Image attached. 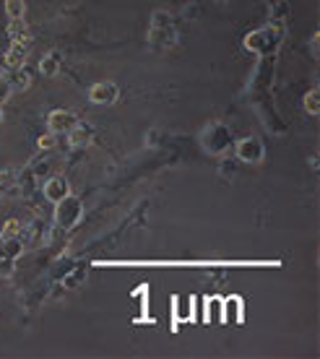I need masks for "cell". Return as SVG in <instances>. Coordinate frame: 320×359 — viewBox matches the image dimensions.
Masks as SVG:
<instances>
[{"instance_id": "8", "label": "cell", "mask_w": 320, "mask_h": 359, "mask_svg": "<svg viewBox=\"0 0 320 359\" xmlns=\"http://www.w3.org/2000/svg\"><path fill=\"white\" fill-rule=\"evenodd\" d=\"M208 130H211V133H216V138H213V141H206V144H204L208 151H222V149H227V146H229V130H227L224 126H208Z\"/></svg>"}, {"instance_id": "10", "label": "cell", "mask_w": 320, "mask_h": 359, "mask_svg": "<svg viewBox=\"0 0 320 359\" xmlns=\"http://www.w3.org/2000/svg\"><path fill=\"white\" fill-rule=\"evenodd\" d=\"M6 63H8V68H24V63H27V47L21 45V42H13L11 53L6 55Z\"/></svg>"}, {"instance_id": "17", "label": "cell", "mask_w": 320, "mask_h": 359, "mask_svg": "<svg viewBox=\"0 0 320 359\" xmlns=\"http://www.w3.org/2000/svg\"><path fill=\"white\" fill-rule=\"evenodd\" d=\"M16 182V172L13 170H0V188H8Z\"/></svg>"}, {"instance_id": "2", "label": "cell", "mask_w": 320, "mask_h": 359, "mask_svg": "<svg viewBox=\"0 0 320 359\" xmlns=\"http://www.w3.org/2000/svg\"><path fill=\"white\" fill-rule=\"evenodd\" d=\"M263 156H266V149H263L258 138H242V141H237V159L240 162L258 164L263 162Z\"/></svg>"}, {"instance_id": "3", "label": "cell", "mask_w": 320, "mask_h": 359, "mask_svg": "<svg viewBox=\"0 0 320 359\" xmlns=\"http://www.w3.org/2000/svg\"><path fill=\"white\" fill-rule=\"evenodd\" d=\"M79 126V120L68 112V109H55L47 115V130L55 135H62V133H71L73 128Z\"/></svg>"}, {"instance_id": "9", "label": "cell", "mask_w": 320, "mask_h": 359, "mask_svg": "<svg viewBox=\"0 0 320 359\" xmlns=\"http://www.w3.org/2000/svg\"><path fill=\"white\" fill-rule=\"evenodd\" d=\"M58 71H60V55L58 53H50L39 60V73H42V76L53 79V76H58Z\"/></svg>"}, {"instance_id": "19", "label": "cell", "mask_w": 320, "mask_h": 359, "mask_svg": "<svg viewBox=\"0 0 320 359\" xmlns=\"http://www.w3.org/2000/svg\"><path fill=\"white\" fill-rule=\"evenodd\" d=\"M47 172H50V162H39V164H34V175L36 177H47Z\"/></svg>"}, {"instance_id": "7", "label": "cell", "mask_w": 320, "mask_h": 359, "mask_svg": "<svg viewBox=\"0 0 320 359\" xmlns=\"http://www.w3.org/2000/svg\"><path fill=\"white\" fill-rule=\"evenodd\" d=\"M172 318L178 323H187L196 318V299H180L175 297V305H172Z\"/></svg>"}, {"instance_id": "20", "label": "cell", "mask_w": 320, "mask_h": 359, "mask_svg": "<svg viewBox=\"0 0 320 359\" xmlns=\"http://www.w3.org/2000/svg\"><path fill=\"white\" fill-rule=\"evenodd\" d=\"M8 71V63H6V55H0V76H6Z\"/></svg>"}, {"instance_id": "1", "label": "cell", "mask_w": 320, "mask_h": 359, "mask_svg": "<svg viewBox=\"0 0 320 359\" xmlns=\"http://www.w3.org/2000/svg\"><path fill=\"white\" fill-rule=\"evenodd\" d=\"M81 216H84V206H81L79 198L73 196H65L62 201H58L55 203V222H58V226H76L81 222Z\"/></svg>"}, {"instance_id": "16", "label": "cell", "mask_w": 320, "mask_h": 359, "mask_svg": "<svg viewBox=\"0 0 320 359\" xmlns=\"http://www.w3.org/2000/svg\"><path fill=\"white\" fill-rule=\"evenodd\" d=\"M11 36H13V42H21L27 36V27L21 21H11Z\"/></svg>"}, {"instance_id": "15", "label": "cell", "mask_w": 320, "mask_h": 359, "mask_svg": "<svg viewBox=\"0 0 320 359\" xmlns=\"http://www.w3.org/2000/svg\"><path fill=\"white\" fill-rule=\"evenodd\" d=\"M18 232H21V224H18L16 219H11L8 224L3 226V240H13V237H16Z\"/></svg>"}, {"instance_id": "13", "label": "cell", "mask_w": 320, "mask_h": 359, "mask_svg": "<svg viewBox=\"0 0 320 359\" xmlns=\"http://www.w3.org/2000/svg\"><path fill=\"white\" fill-rule=\"evenodd\" d=\"M305 109L310 112V115H318L320 109V102H318V91H310L307 97H305Z\"/></svg>"}, {"instance_id": "4", "label": "cell", "mask_w": 320, "mask_h": 359, "mask_svg": "<svg viewBox=\"0 0 320 359\" xmlns=\"http://www.w3.org/2000/svg\"><path fill=\"white\" fill-rule=\"evenodd\" d=\"M117 94H120V89L112 81H99L89 89V99L94 104H112V102H117Z\"/></svg>"}, {"instance_id": "11", "label": "cell", "mask_w": 320, "mask_h": 359, "mask_svg": "<svg viewBox=\"0 0 320 359\" xmlns=\"http://www.w3.org/2000/svg\"><path fill=\"white\" fill-rule=\"evenodd\" d=\"M6 16L11 21H24V16H27V0H6Z\"/></svg>"}, {"instance_id": "14", "label": "cell", "mask_w": 320, "mask_h": 359, "mask_svg": "<svg viewBox=\"0 0 320 359\" xmlns=\"http://www.w3.org/2000/svg\"><path fill=\"white\" fill-rule=\"evenodd\" d=\"M36 146H39L42 151H50V149H55V146H58V135H55V133H45L42 138H39V141H36Z\"/></svg>"}, {"instance_id": "12", "label": "cell", "mask_w": 320, "mask_h": 359, "mask_svg": "<svg viewBox=\"0 0 320 359\" xmlns=\"http://www.w3.org/2000/svg\"><path fill=\"white\" fill-rule=\"evenodd\" d=\"M71 141H73L76 146L86 144V141H89V130H86L84 126H76V128L71 130Z\"/></svg>"}, {"instance_id": "21", "label": "cell", "mask_w": 320, "mask_h": 359, "mask_svg": "<svg viewBox=\"0 0 320 359\" xmlns=\"http://www.w3.org/2000/svg\"><path fill=\"white\" fill-rule=\"evenodd\" d=\"M0 120H3V104H0Z\"/></svg>"}, {"instance_id": "18", "label": "cell", "mask_w": 320, "mask_h": 359, "mask_svg": "<svg viewBox=\"0 0 320 359\" xmlns=\"http://www.w3.org/2000/svg\"><path fill=\"white\" fill-rule=\"evenodd\" d=\"M11 91H13L11 81H8V79H3V76H0V104H3V102H6V99L11 97Z\"/></svg>"}, {"instance_id": "6", "label": "cell", "mask_w": 320, "mask_h": 359, "mask_svg": "<svg viewBox=\"0 0 320 359\" xmlns=\"http://www.w3.org/2000/svg\"><path fill=\"white\" fill-rule=\"evenodd\" d=\"M276 42H279V36H268V32H253L245 39V47L255 50V53H268L271 47H276Z\"/></svg>"}, {"instance_id": "5", "label": "cell", "mask_w": 320, "mask_h": 359, "mask_svg": "<svg viewBox=\"0 0 320 359\" xmlns=\"http://www.w3.org/2000/svg\"><path fill=\"white\" fill-rule=\"evenodd\" d=\"M65 196H71V185H68V180H62V177L47 180L45 182V198L47 201L58 203V201H62Z\"/></svg>"}]
</instances>
